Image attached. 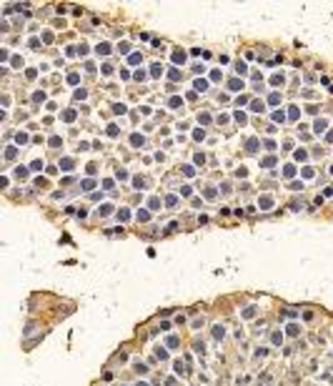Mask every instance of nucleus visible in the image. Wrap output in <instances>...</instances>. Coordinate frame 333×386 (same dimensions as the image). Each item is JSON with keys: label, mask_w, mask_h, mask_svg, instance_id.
Segmentation results:
<instances>
[{"label": "nucleus", "mask_w": 333, "mask_h": 386, "mask_svg": "<svg viewBox=\"0 0 333 386\" xmlns=\"http://www.w3.org/2000/svg\"><path fill=\"white\" fill-rule=\"evenodd\" d=\"M258 206H261V211H268L273 206V198L271 196H261V198H258Z\"/></svg>", "instance_id": "1"}, {"label": "nucleus", "mask_w": 333, "mask_h": 386, "mask_svg": "<svg viewBox=\"0 0 333 386\" xmlns=\"http://www.w3.org/2000/svg\"><path fill=\"white\" fill-rule=\"evenodd\" d=\"M271 343H273V346H281V343H283V334H281V331H273V334H271Z\"/></svg>", "instance_id": "2"}, {"label": "nucleus", "mask_w": 333, "mask_h": 386, "mask_svg": "<svg viewBox=\"0 0 333 386\" xmlns=\"http://www.w3.org/2000/svg\"><path fill=\"white\" fill-rule=\"evenodd\" d=\"M223 334H226V329H223L220 323H215V326H213V339H218V341H220V339H223Z\"/></svg>", "instance_id": "3"}, {"label": "nucleus", "mask_w": 333, "mask_h": 386, "mask_svg": "<svg viewBox=\"0 0 333 386\" xmlns=\"http://www.w3.org/2000/svg\"><path fill=\"white\" fill-rule=\"evenodd\" d=\"M255 311H258L255 306H248L246 311H243V318H253V316H255Z\"/></svg>", "instance_id": "4"}, {"label": "nucleus", "mask_w": 333, "mask_h": 386, "mask_svg": "<svg viewBox=\"0 0 333 386\" xmlns=\"http://www.w3.org/2000/svg\"><path fill=\"white\" fill-rule=\"evenodd\" d=\"M178 336H168V349H178Z\"/></svg>", "instance_id": "5"}, {"label": "nucleus", "mask_w": 333, "mask_h": 386, "mask_svg": "<svg viewBox=\"0 0 333 386\" xmlns=\"http://www.w3.org/2000/svg\"><path fill=\"white\" fill-rule=\"evenodd\" d=\"M148 206H150V211H158V208H160V201H158V198H150V201H148Z\"/></svg>", "instance_id": "6"}, {"label": "nucleus", "mask_w": 333, "mask_h": 386, "mask_svg": "<svg viewBox=\"0 0 333 386\" xmlns=\"http://www.w3.org/2000/svg\"><path fill=\"white\" fill-rule=\"evenodd\" d=\"M288 334L291 336H298V323H288Z\"/></svg>", "instance_id": "7"}, {"label": "nucleus", "mask_w": 333, "mask_h": 386, "mask_svg": "<svg viewBox=\"0 0 333 386\" xmlns=\"http://www.w3.org/2000/svg\"><path fill=\"white\" fill-rule=\"evenodd\" d=\"M135 371H138V374H148V366L138 361V363H135Z\"/></svg>", "instance_id": "8"}, {"label": "nucleus", "mask_w": 333, "mask_h": 386, "mask_svg": "<svg viewBox=\"0 0 333 386\" xmlns=\"http://www.w3.org/2000/svg\"><path fill=\"white\" fill-rule=\"evenodd\" d=\"M200 326H203V316H200V318H193V321H191V329H200Z\"/></svg>", "instance_id": "9"}, {"label": "nucleus", "mask_w": 333, "mask_h": 386, "mask_svg": "<svg viewBox=\"0 0 333 386\" xmlns=\"http://www.w3.org/2000/svg\"><path fill=\"white\" fill-rule=\"evenodd\" d=\"M326 125H328V123H326L323 118H321V121H316V130H318V133H321V130H326Z\"/></svg>", "instance_id": "10"}, {"label": "nucleus", "mask_w": 333, "mask_h": 386, "mask_svg": "<svg viewBox=\"0 0 333 386\" xmlns=\"http://www.w3.org/2000/svg\"><path fill=\"white\" fill-rule=\"evenodd\" d=\"M193 349H195V354H203V351H206V346H203L200 341H195V343H193Z\"/></svg>", "instance_id": "11"}, {"label": "nucleus", "mask_w": 333, "mask_h": 386, "mask_svg": "<svg viewBox=\"0 0 333 386\" xmlns=\"http://www.w3.org/2000/svg\"><path fill=\"white\" fill-rule=\"evenodd\" d=\"M150 218V213H148V211H138V221H148Z\"/></svg>", "instance_id": "12"}, {"label": "nucleus", "mask_w": 333, "mask_h": 386, "mask_svg": "<svg viewBox=\"0 0 333 386\" xmlns=\"http://www.w3.org/2000/svg\"><path fill=\"white\" fill-rule=\"evenodd\" d=\"M228 88H231V90H238V88H243V83H240V80H231Z\"/></svg>", "instance_id": "13"}, {"label": "nucleus", "mask_w": 333, "mask_h": 386, "mask_svg": "<svg viewBox=\"0 0 333 386\" xmlns=\"http://www.w3.org/2000/svg\"><path fill=\"white\" fill-rule=\"evenodd\" d=\"M133 183H135V188H145V178H133Z\"/></svg>", "instance_id": "14"}, {"label": "nucleus", "mask_w": 333, "mask_h": 386, "mask_svg": "<svg viewBox=\"0 0 333 386\" xmlns=\"http://www.w3.org/2000/svg\"><path fill=\"white\" fill-rule=\"evenodd\" d=\"M195 88H198V90H206L208 83H206V80H195Z\"/></svg>", "instance_id": "15"}, {"label": "nucleus", "mask_w": 333, "mask_h": 386, "mask_svg": "<svg viewBox=\"0 0 333 386\" xmlns=\"http://www.w3.org/2000/svg\"><path fill=\"white\" fill-rule=\"evenodd\" d=\"M118 216H120V221H128V218H130V213H128V211H125V208L120 211V213H118Z\"/></svg>", "instance_id": "16"}, {"label": "nucleus", "mask_w": 333, "mask_h": 386, "mask_svg": "<svg viewBox=\"0 0 333 386\" xmlns=\"http://www.w3.org/2000/svg\"><path fill=\"white\" fill-rule=\"evenodd\" d=\"M251 108H253V110H263V103H261V101H253Z\"/></svg>", "instance_id": "17"}, {"label": "nucleus", "mask_w": 333, "mask_h": 386, "mask_svg": "<svg viewBox=\"0 0 333 386\" xmlns=\"http://www.w3.org/2000/svg\"><path fill=\"white\" fill-rule=\"evenodd\" d=\"M30 168H33V170H40V168H43V161H33Z\"/></svg>", "instance_id": "18"}, {"label": "nucleus", "mask_w": 333, "mask_h": 386, "mask_svg": "<svg viewBox=\"0 0 333 386\" xmlns=\"http://www.w3.org/2000/svg\"><path fill=\"white\" fill-rule=\"evenodd\" d=\"M178 105H183V101H180V98H173V101H171V108H178Z\"/></svg>", "instance_id": "19"}, {"label": "nucleus", "mask_w": 333, "mask_h": 386, "mask_svg": "<svg viewBox=\"0 0 333 386\" xmlns=\"http://www.w3.org/2000/svg\"><path fill=\"white\" fill-rule=\"evenodd\" d=\"M130 141H133V146H143V138H140V136H133Z\"/></svg>", "instance_id": "20"}, {"label": "nucleus", "mask_w": 333, "mask_h": 386, "mask_svg": "<svg viewBox=\"0 0 333 386\" xmlns=\"http://www.w3.org/2000/svg\"><path fill=\"white\" fill-rule=\"evenodd\" d=\"M168 206H171V208H175V206H178V198H175V196H171V198H168Z\"/></svg>", "instance_id": "21"}, {"label": "nucleus", "mask_w": 333, "mask_h": 386, "mask_svg": "<svg viewBox=\"0 0 333 386\" xmlns=\"http://www.w3.org/2000/svg\"><path fill=\"white\" fill-rule=\"evenodd\" d=\"M110 211H113V208H110V206H103V208H100V216H108V213H110Z\"/></svg>", "instance_id": "22"}, {"label": "nucleus", "mask_w": 333, "mask_h": 386, "mask_svg": "<svg viewBox=\"0 0 333 386\" xmlns=\"http://www.w3.org/2000/svg\"><path fill=\"white\" fill-rule=\"evenodd\" d=\"M110 48H108V43H103V45H98V53H108Z\"/></svg>", "instance_id": "23"}, {"label": "nucleus", "mask_w": 333, "mask_h": 386, "mask_svg": "<svg viewBox=\"0 0 333 386\" xmlns=\"http://www.w3.org/2000/svg\"><path fill=\"white\" fill-rule=\"evenodd\" d=\"M63 168H65V170H70V168H73V161H68V158H65V161H63Z\"/></svg>", "instance_id": "24"}, {"label": "nucleus", "mask_w": 333, "mask_h": 386, "mask_svg": "<svg viewBox=\"0 0 333 386\" xmlns=\"http://www.w3.org/2000/svg\"><path fill=\"white\" fill-rule=\"evenodd\" d=\"M135 386H150V384H148V381H138Z\"/></svg>", "instance_id": "25"}]
</instances>
